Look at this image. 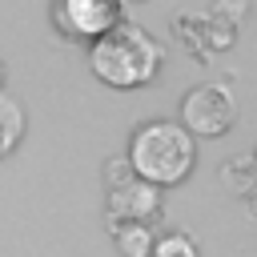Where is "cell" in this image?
<instances>
[{
	"label": "cell",
	"mask_w": 257,
	"mask_h": 257,
	"mask_svg": "<svg viewBox=\"0 0 257 257\" xmlns=\"http://www.w3.org/2000/svg\"><path fill=\"white\" fill-rule=\"evenodd\" d=\"M88 64L96 72V80H104L108 88H145L161 64H165V48L153 32H145L141 24H112L108 32H100L92 40Z\"/></svg>",
	"instance_id": "6da1fadb"
},
{
	"label": "cell",
	"mask_w": 257,
	"mask_h": 257,
	"mask_svg": "<svg viewBox=\"0 0 257 257\" xmlns=\"http://www.w3.org/2000/svg\"><path fill=\"white\" fill-rule=\"evenodd\" d=\"M0 84H4V60H0Z\"/></svg>",
	"instance_id": "9c48e42d"
},
{
	"label": "cell",
	"mask_w": 257,
	"mask_h": 257,
	"mask_svg": "<svg viewBox=\"0 0 257 257\" xmlns=\"http://www.w3.org/2000/svg\"><path fill=\"white\" fill-rule=\"evenodd\" d=\"M108 229L116 225H149L161 213V189L141 181V177H124L116 185H108Z\"/></svg>",
	"instance_id": "277c9868"
},
{
	"label": "cell",
	"mask_w": 257,
	"mask_h": 257,
	"mask_svg": "<svg viewBox=\"0 0 257 257\" xmlns=\"http://www.w3.org/2000/svg\"><path fill=\"white\" fill-rule=\"evenodd\" d=\"M120 0H56V24L68 36L96 40L112 24H120Z\"/></svg>",
	"instance_id": "5b68a950"
},
{
	"label": "cell",
	"mask_w": 257,
	"mask_h": 257,
	"mask_svg": "<svg viewBox=\"0 0 257 257\" xmlns=\"http://www.w3.org/2000/svg\"><path fill=\"white\" fill-rule=\"evenodd\" d=\"M112 237H116V249L124 257H149V249H153V229L149 225H116Z\"/></svg>",
	"instance_id": "52a82bcc"
},
{
	"label": "cell",
	"mask_w": 257,
	"mask_h": 257,
	"mask_svg": "<svg viewBox=\"0 0 257 257\" xmlns=\"http://www.w3.org/2000/svg\"><path fill=\"white\" fill-rule=\"evenodd\" d=\"M149 257H201V249L189 233H161V237H153Z\"/></svg>",
	"instance_id": "ba28073f"
},
{
	"label": "cell",
	"mask_w": 257,
	"mask_h": 257,
	"mask_svg": "<svg viewBox=\"0 0 257 257\" xmlns=\"http://www.w3.org/2000/svg\"><path fill=\"white\" fill-rule=\"evenodd\" d=\"M24 128H28V116H24L20 100L0 92V161L16 153V145L24 141Z\"/></svg>",
	"instance_id": "8992f818"
},
{
	"label": "cell",
	"mask_w": 257,
	"mask_h": 257,
	"mask_svg": "<svg viewBox=\"0 0 257 257\" xmlns=\"http://www.w3.org/2000/svg\"><path fill=\"white\" fill-rule=\"evenodd\" d=\"M120 4H124V0H120Z\"/></svg>",
	"instance_id": "30bf717a"
},
{
	"label": "cell",
	"mask_w": 257,
	"mask_h": 257,
	"mask_svg": "<svg viewBox=\"0 0 257 257\" xmlns=\"http://www.w3.org/2000/svg\"><path fill=\"white\" fill-rule=\"evenodd\" d=\"M124 161H128L133 177H141L157 189H169V185H181L193 173L197 145L181 128V120H149L133 133Z\"/></svg>",
	"instance_id": "7a4b0ae2"
},
{
	"label": "cell",
	"mask_w": 257,
	"mask_h": 257,
	"mask_svg": "<svg viewBox=\"0 0 257 257\" xmlns=\"http://www.w3.org/2000/svg\"><path fill=\"white\" fill-rule=\"evenodd\" d=\"M253 161H257V157H253Z\"/></svg>",
	"instance_id": "8fae6325"
},
{
	"label": "cell",
	"mask_w": 257,
	"mask_h": 257,
	"mask_svg": "<svg viewBox=\"0 0 257 257\" xmlns=\"http://www.w3.org/2000/svg\"><path fill=\"white\" fill-rule=\"evenodd\" d=\"M237 120V96L225 84H197L181 100V128L189 137H221Z\"/></svg>",
	"instance_id": "3957f363"
}]
</instances>
